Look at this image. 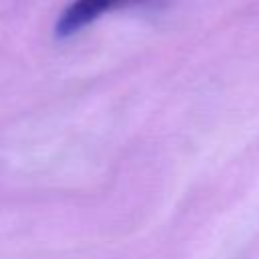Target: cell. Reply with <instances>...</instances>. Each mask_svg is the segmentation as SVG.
Returning <instances> with one entry per match:
<instances>
[{
    "mask_svg": "<svg viewBox=\"0 0 259 259\" xmlns=\"http://www.w3.org/2000/svg\"><path fill=\"white\" fill-rule=\"evenodd\" d=\"M148 2L152 0H73L59 14L57 24H55V34L59 38L73 36L109 12L148 4Z\"/></svg>",
    "mask_w": 259,
    "mask_h": 259,
    "instance_id": "cell-1",
    "label": "cell"
}]
</instances>
